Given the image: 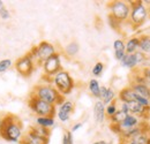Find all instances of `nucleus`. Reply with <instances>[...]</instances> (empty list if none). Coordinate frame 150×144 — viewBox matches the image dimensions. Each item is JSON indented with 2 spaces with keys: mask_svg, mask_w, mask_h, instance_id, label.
<instances>
[{
  "mask_svg": "<svg viewBox=\"0 0 150 144\" xmlns=\"http://www.w3.org/2000/svg\"><path fill=\"white\" fill-rule=\"evenodd\" d=\"M23 135V126L19 118L13 114L4 115L2 124L0 127V137L8 142L18 143L21 141Z\"/></svg>",
  "mask_w": 150,
  "mask_h": 144,
  "instance_id": "obj_1",
  "label": "nucleus"
},
{
  "mask_svg": "<svg viewBox=\"0 0 150 144\" xmlns=\"http://www.w3.org/2000/svg\"><path fill=\"white\" fill-rule=\"evenodd\" d=\"M31 96L36 97L43 102H46L51 105H54V106L60 105L65 100V97L60 95L56 88L50 83L37 84L31 92Z\"/></svg>",
  "mask_w": 150,
  "mask_h": 144,
  "instance_id": "obj_2",
  "label": "nucleus"
},
{
  "mask_svg": "<svg viewBox=\"0 0 150 144\" xmlns=\"http://www.w3.org/2000/svg\"><path fill=\"white\" fill-rule=\"evenodd\" d=\"M30 55L35 61L36 66H42L50 56L57 53V49L53 44L46 40H42L38 45L34 46L30 50Z\"/></svg>",
  "mask_w": 150,
  "mask_h": 144,
  "instance_id": "obj_3",
  "label": "nucleus"
},
{
  "mask_svg": "<svg viewBox=\"0 0 150 144\" xmlns=\"http://www.w3.org/2000/svg\"><path fill=\"white\" fill-rule=\"evenodd\" d=\"M131 13H129V23L133 28H139L141 27L147 18L149 16L150 9L142 2V1H131Z\"/></svg>",
  "mask_w": 150,
  "mask_h": 144,
  "instance_id": "obj_4",
  "label": "nucleus"
},
{
  "mask_svg": "<svg viewBox=\"0 0 150 144\" xmlns=\"http://www.w3.org/2000/svg\"><path fill=\"white\" fill-rule=\"evenodd\" d=\"M51 83L53 84V87L56 88L58 92L60 95H62L64 97L69 95L75 87L74 80L73 77L71 76V74L67 72V71H64L61 69L60 72H58L52 77V81Z\"/></svg>",
  "mask_w": 150,
  "mask_h": 144,
  "instance_id": "obj_5",
  "label": "nucleus"
},
{
  "mask_svg": "<svg viewBox=\"0 0 150 144\" xmlns=\"http://www.w3.org/2000/svg\"><path fill=\"white\" fill-rule=\"evenodd\" d=\"M109 9H110V16L119 22H126L129 18L131 13V6L129 2L122 1V0H114L109 4Z\"/></svg>",
  "mask_w": 150,
  "mask_h": 144,
  "instance_id": "obj_6",
  "label": "nucleus"
},
{
  "mask_svg": "<svg viewBox=\"0 0 150 144\" xmlns=\"http://www.w3.org/2000/svg\"><path fill=\"white\" fill-rule=\"evenodd\" d=\"M28 106L35 114H37V116H53L54 118L56 106L46 102H43L31 95L28 99Z\"/></svg>",
  "mask_w": 150,
  "mask_h": 144,
  "instance_id": "obj_7",
  "label": "nucleus"
},
{
  "mask_svg": "<svg viewBox=\"0 0 150 144\" xmlns=\"http://www.w3.org/2000/svg\"><path fill=\"white\" fill-rule=\"evenodd\" d=\"M14 67H15L16 72L19 73L20 75H22L23 77H29L35 71L36 65H35V61L31 58L30 53L28 52L27 54H24L23 56L19 58L15 61Z\"/></svg>",
  "mask_w": 150,
  "mask_h": 144,
  "instance_id": "obj_8",
  "label": "nucleus"
},
{
  "mask_svg": "<svg viewBox=\"0 0 150 144\" xmlns=\"http://www.w3.org/2000/svg\"><path fill=\"white\" fill-rule=\"evenodd\" d=\"M43 73H44V77H53L58 72H60L61 68V59H60V54L57 52L52 56H50L43 65Z\"/></svg>",
  "mask_w": 150,
  "mask_h": 144,
  "instance_id": "obj_9",
  "label": "nucleus"
},
{
  "mask_svg": "<svg viewBox=\"0 0 150 144\" xmlns=\"http://www.w3.org/2000/svg\"><path fill=\"white\" fill-rule=\"evenodd\" d=\"M75 105L73 102L71 100H64L60 105H59V109L57 112V116L61 122H67L71 119V115L74 112Z\"/></svg>",
  "mask_w": 150,
  "mask_h": 144,
  "instance_id": "obj_10",
  "label": "nucleus"
},
{
  "mask_svg": "<svg viewBox=\"0 0 150 144\" xmlns=\"http://www.w3.org/2000/svg\"><path fill=\"white\" fill-rule=\"evenodd\" d=\"M127 106H128V112L132 115H135L139 119H147V118H149L150 107H144L141 104H139L137 102L127 103Z\"/></svg>",
  "mask_w": 150,
  "mask_h": 144,
  "instance_id": "obj_11",
  "label": "nucleus"
},
{
  "mask_svg": "<svg viewBox=\"0 0 150 144\" xmlns=\"http://www.w3.org/2000/svg\"><path fill=\"white\" fill-rule=\"evenodd\" d=\"M50 138H45V137H40L35 134H33L31 131H27L24 133L23 137L21 138L19 143L20 144H49Z\"/></svg>",
  "mask_w": 150,
  "mask_h": 144,
  "instance_id": "obj_12",
  "label": "nucleus"
},
{
  "mask_svg": "<svg viewBox=\"0 0 150 144\" xmlns=\"http://www.w3.org/2000/svg\"><path fill=\"white\" fill-rule=\"evenodd\" d=\"M105 105L102 100H97L94 105V119L96 124H103L105 120Z\"/></svg>",
  "mask_w": 150,
  "mask_h": 144,
  "instance_id": "obj_13",
  "label": "nucleus"
},
{
  "mask_svg": "<svg viewBox=\"0 0 150 144\" xmlns=\"http://www.w3.org/2000/svg\"><path fill=\"white\" fill-rule=\"evenodd\" d=\"M117 98L120 103H131L135 100V92L129 87H125L119 91Z\"/></svg>",
  "mask_w": 150,
  "mask_h": 144,
  "instance_id": "obj_14",
  "label": "nucleus"
},
{
  "mask_svg": "<svg viewBox=\"0 0 150 144\" xmlns=\"http://www.w3.org/2000/svg\"><path fill=\"white\" fill-rule=\"evenodd\" d=\"M113 49H114V58H115V60L121 61L122 58L126 55L125 42L122 39H115L113 42Z\"/></svg>",
  "mask_w": 150,
  "mask_h": 144,
  "instance_id": "obj_15",
  "label": "nucleus"
},
{
  "mask_svg": "<svg viewBox=\"0 0 150 144\" xmlns=\"http://www.w3.org/2000/svg\"><path fill=\"white\" fill-rule=\"evenodd\" d=\"M139 45H140V40L137 36L129 37L127 39V42L125 43V51L126 54H134L135 52L139 51Z\"/></svg>",
  "mask_w": 150,
  "mask_h": 144,
  "instance_id": "obj_16",
  "label": "nucleus"
},
{
  "mask_svg": "<svg viewBox=\"0 0 150 144\" xmlns=\"http://www.w3.org/2000/svg\"><path fill=\"white\" fill-rule=\"evenodd\" d=\"M129 88L135 92V95H137V96H140V97H143V98H147V99L150 100V90L144 85V84L131 83V84H129Z\"/></svg>",
  "mask_w": 150,
  "mask_h": 144,
  "instance_id": "obj_17",
  "label": "nucleus"
},
{
  "mask_svg": "<svg viewBox=\"0 0 150 144\" xmlns=\"http://www.w3.org/2000/svg\"><path fill=\"white\" fill-rule=\"evenodd\" d=\"M131 141L135 144H150V128L143 130Z\"/></svg>",
  "mask_w": 150,
  "mask_h": 144,
  "instance_id": "obj_18",
  "label": "nucleus"
},
{
  "mask_svg": "<svg viewBox=\"0 0 150 144\" xmlns=\"http://www.w3.org/2000/svg\"><path fill=\"white\" fill-rule=\"evenodd\" d=\"M36 125L43 127V128H46V129H50L56 125V121H54L53 116H37Z\"/></svg>",
  "mask_w": 150,
  "mask_h": 144,
  "instance_id": "obj_19",
  "label": "nucleus"
},
{
  "mask_svg": "<svg viewBox=\"0 0 150 144\" xmlns=\"http://www.w3.org/2000/svg\"><path fill=\"white\" fill-rule=\"evenodd\" d=\"M139 40H140L139 51L144 54L150 53V35H141L139 37Z\"/></svg>",
  "mask_w": 150,
  "mask_h": 144,
  "instance_id": "obj_20",
  "label": "nucleus"
},
{
  "mask_svg": "<svg viewBox=\"0 0 150 144\" xmlns=\"http://www.w3.org/2000/svg\"><path fill=\"white\" fill-rule=\"evenodd\" d=\"M121 66L125 67V68H128V69H132L134 71L136 67H137V64L135 61V58H134V54H126L122 60L120 61Z\"/></svg>",
  "mask_w": 150,
  "mask_h": 144,
  "instance_id": "obj_21",
  "label": "nucleus"
},
{
  "mask_svg": "<svg viewBox=\"0 0 150 144\" xmlns=\"http://www.w3.org/2000/svg\"><path fill=\"white\" fill-rule=\"evenodd\" d=\"M79 51H80V46H79V44L76 42H71L64 49V53L66 54V56H68V58L75 56L76 54L79 53Z\"/></svg>",
  "mask_w": 150,
  "mask_h": 144,
  "instance_id": "obj_22",
  "label": "nucleus"
},
{
  "mask_svg": "<svg viewBox=\"0 0 150 144\" xmlns=\"http://www.w3.org/2000/svg\"><path fill=\"white\" fill-rule=\"evenodd\" d=\"M29 131H31L33 134L40 136V137H45V138H50V135H51V131L50 129H46V128H43V127H39L37 125L30 127L29 128Z\"/></svg>",
  "mask_w": 150,
  "mask_h": 144,
  "instance_id": "obj_23",
  "label": "nucleus"
},
{
  "mask_svg": "<svg viewBox=\"0 0 150 144\" xmlns=\"http://www.w3.org/2000/svg\"><path fill=\"white\" fill-rule=\"evenodd\" d=\"M88 89L90 91V93L94 96L95 98H99V90H100V84L98 82V80L91 78L88 83Z\"/></svg>",
  "mask_w": 150,
  "mask_h": 144,
  "instance_id": "obj_24",
  "label": "nucleus"
},
{
  "mask_svg": "<svg viewBox=\"0 0 150 144\" xmlns=\"http://www.w3.org/2000/svg\"><path fill=\"white\" fill-rule=\"evenodd\" d=\"M127 115H128V114L124 113L122 111H120V109L118 108V111L115 112V114L112 115L111 118H109V120H110L111 125H119V124H121V122L125 120V118H126Z\"/></svg>",
  "mask_w": 150,
  "mask_h": 144,
  "instance_id": "obj_25",
  "label": "nucleus"
},
{
  "mask_svg": "<svg viewBox=\"0 0 150 144\" xmlns=\"http://www.w3.org/2000/svg\"><path fill=\"white\" fill-rule=\"evenodd\" d=\"M114 100H117V93H115V91L113 90L112 88H108V91H106L105 97L102 99L103 104L106 106V105H109V104L113 103Z\"/></svg>",
  "mask_w": 150,
  "mask_h": 144,
  "instance_id": "obj_26",
  "label": "nucleus"
},
{
  "mask_svg": "<svg viewBox=\"0 0 150 144\" xmlns=\"http://www.w3.org/2000/svg\"><path fill=\"white\" fill-rule=\"evenodd\" d=\"M117 111H118V105H117V100H114L113 103L105 106V115H106V118H111L112 115L115 114Z\"/></svg>",
  "mask_w": 150,
  "mask_h": 144,
  "instance_id": "obj_27",
  "label": "nucleus"
},
{
  "mask_svg": "<svg viewBox=\"0 0 150 144\" xmlns=\"http://www.w3.org/2000/svg\"><path fill=\"white\" fill-rule=\"evenodd\" d=\"M134 58H135V61H136L137 66H141V65H143V64H146V62L148 61V56H147V54L142 53L141 51L135 52V53H134Z\"/></svg>",
  "mask_w": 150,
  "mask_h": 144,
  "instance_id": "obj_28",
  "label": "nucleus"
},
{
  "mask_svg": "<svg viewBox=\"0 0 150 144\" xmlns=\"http://www.w3.org/2000/svg\"><path fill=\"white\" fill-rule=\"evenodd\" d=\"M103 72H104V64L100 62V61L96 62L94 65V67H93V69H91L93 75L96 76V77H98V76H100L103 74Z\"/></svg>",
  "mask_w": 150,
  "mask_h": 144,
  "instance_id": "obj_29",
  "label": "nucleus"
},
{
  "mask_svg": "<svg viewBox=\"0 0 150 144\" xmlns=\"http://www.w3.org/2000/svg\"><path fill=\"white\" fill-rule=\"evenodd\" d=\"M61 144H74V138H73V134L71 130H66L62 135V140Z\"/></svg>",
  "mask_w": 150,
  "mask_h": 144,
  "instance_id": "obj_30",
  "label": "nucleus"
},
{
  "mask_svg": "<svg viewBox=\"0 0 150 144\" xmlns=\"http://www.w3.org/2000/svg\"><path fill=\"white\" fill-rule=\"evenodd\" d=\"M9 18H11L9 11L6 8L4 1L0 0V18H2V20H8Z\"/></svg>",
  "mask_w": 150,
  "mask_h": 144,
  "instance_id": "obj_31",
  "label": "nucleus"
},
{
  "mask_svg": "<svg viewBox=\"0 0 150 144\" xmlns=\"http://www.w3.org/2000/svg\"><path fill=\"white\" fill-rule=\"evenodd\" d=\"M13 65V61L11 59H4L0 61V73L6 72L7 69H9Z\"/></svg>",
  "mask_w": 150,
  "mask_h": 144,
  "instance_id": "obj_32",
  "label": "nucleus"
},
{
  "mask_svg": "<svg viewBox=\"0 0 150 144\" xmlns=\"http://www.w3.org/2000/svg\"><path fill=\"white\" fill-rule=\"evenodd\" d=\"M109 21H110V25L112 27L113 29H115V30H119V28H120V24H121V22H119V21L114 20V18H111L110 15H109Z\"/></svg>",
  "mask_w": 150,
  "mask_h": 144,
  "instance_id": "obj_33",
  "label": "nucleus"
},
{
  "mask_svg": "<svg viewBox=\"0 0 150 144\" xmlns=\"http://www.w3.org/2000/svg\"><path fill=\"white\" fill-rule=\"evenodd\" d=\"M140 73L143 75V77H146L147 80L150 81V67H144V68L140 69Z\"/></svg>",
  "mask_w": 150,
  "mask_h": 144,
  "instance_id": "obj_34",
  "label": "nucleus"
},
{
  "mask_svg": "<svg viewBox=\"0 0 150 144\" xmlns=\"http://www.w3.org/2000/svg\"><path fill=\"white\" fill-rule=\"evenodd\" d=\"M82 126H83V124H82V122H77V124L73 125V127H72V130H71V131H72V133H73V131H76V130H79V129H80Z\"/></svg>",
  "mask_w": 150,
  "mask_h": 144,
  "instance_id": "obj_35",
  "label": "nucleus"
},
{
  "mask_svg": "<svg viewBox=\"0 0 150 144\" xmlns=\"http://www.w3.org/2000/svg\"><path fill=\"white\" fill-rule=\"evenodd\" d=\"M121 144H135V143H133L132 141H121Z\"/></svg>",
  "mask_w": 150,
  "mask_h": 144,
  "instance_id": "obj_36",
  "label": "nucleus"
},
{
  "mask_svg": "<svg viewBox=\"0 0 150 144\" xmlns=\"http://www.w3.org/2000/svg\"><path fill=\"white\" fill-rule=\"evenodd\" d=\"M93 144H105V141H103V140L102 141H97V142H94Z\"/></svg>",
  "mask_w": 150,
  "mask_h": 144,
  "instance_id": "obj_37",
  "label": "nucleus"
},
{
  "mask_svg": "<svg viewBox=\"0 0 150 144\" xmlns=\"http://www.w3.org/2000/svg\"><path fill=\"white\" fill-rule=\"evenodd\" d=\"M2 119H4V115L0 114V127H1V124H2Z\"/></svg>",
  "mask_w": 150,
  "mask_h": 144,
  "instance_id": "obj_38",
  "label": "nucleus"
},
{
  "mask_svg": "<svg viewBox=\"0 0 150 144\" xmlns=\"http://www.w3.org/2000/svg\"><path fill=\"white\" fill-rule=\"evenodd\" d=\"M105 144H112V143H111V142H106V141H105Z\"/></svg>",
  "mask_w": 150,
  "mask_h": 144,
  "instance_id": "obj_39",
  "label": "nucleus"
}]
</instances>
